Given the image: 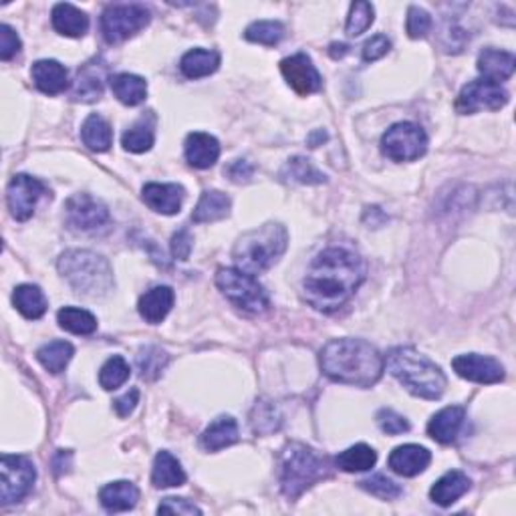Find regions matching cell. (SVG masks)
<instances>
[{
    "instance_id": "obj_38",
    "label": "cell",
    "mask_w": 516,
    "mask_h": 516,
    "mask_svg": "<svg viewBox=\"0 0 516 516\" xmlns=\"http://www.w3.org/2000/svg\"><path fill=\"white\" fill-rule=\"evenodd\" d=\"M168 361H169L168 353L161 348H156V345H145V348H142L135 357V364H137V369H140L142 380H148V381L160 380L168 365Z\"/></svg>"
},
{
    "instance_id": "obj_41",
    "label": "cell",
    "mask_w": 516,
    "mask_h": 516,
    "mask_svg": "<svg viewBox=\"0 0 516 516\" xmlns=\"http://www.w3.org/2000/svg\"><path fill=\"white\" fill-rule=\"evenodd\" d=\"M284 37V27L279 20H257L244 30V38L250 43L266 45V47H274L279 45Z\"/></svg>"
},
{
    "instance_id": "obj_3",
    "label": "cell",
    "mask_w": 516,
    "mask_h": 516,
    "mask_svg": "<svg viewBox=\"0 0 516 516\" xmlns=\"http://www.w3.org/2000/svg\"><path fill=\"white\" fill-rule=\"evenodd\" d=\"M385 365L410 394L422 399H440L448 385L442 369L412 348L391 349Z\"/></svg>"
},
{
    "instance_id": "obj_8",
    "label": "cell",
    "mask_w": 516,
    "mask_h": 516,
    "mask_svg": "<svg viewBox=\"0 0 516 516\" xmlns=\"http://www.w3.org/2000/svg\"><path fill=\"white\" fill-rule=\"evenodd\" d=\"M150 25V11L143 4H110L102 14V35L105 43L119 45Z\"/></svg>"
},
{
    "instance_id": "obj_53",
    "label": "cell",
    "mask_w": 516,
    "mask_h": 516,
    "mask_svg": "<svg viewBox=\"0 0 516 516\" xmlns=\"http://www.w3.org/2000/svg\"><path fill=\"white\" fill-rule=\"evenodd\" d=\"M329 53H331V57H333V59H341V57L348 55L349 47H348V45H343V43H333V45H331Z\"/></svg>"
},
{
    "instance_id": "obj_2",
    "label": "cell",
    "mask_w": 516,
    "mask_h": 516,
    "mask_svg": "<svg viewBox=\"0 0 516 516\" xmlns=\"http://www.w3.org/2000/svg\"><path fill=\"white\" fill-rule=\"evenodd\" d=\"M319 365L337 383L372 388L381 380L385 359L364 339H333L321 349Z\"/></svg>"
},
{
    "instance_id": "obj_27",
    "label": "cell",
    "mask_w": 516,
    "mask_h": 516,
    "mask_svg": "<svg viewBox=\"0 0 516 516\" xmlns=\"http://www.w3.org/2000/svg\"><path fill=\"white\" fill-rule=\"evenodd\" d=\"M202 448L208 452H218L222 448H228L238 442V423L230 415H220V418L214 420L210 426L204 430L202 438Z\"/></svg>"
},
{
    "instance_id": "obj_16",
    "label": "cell",
    "mask_w": 516,
    "mask_h": 516,
    "mask_svg": "<svg viewBox=\"0 0 516 516\" xmlns=\"http://www.w3.org/2000/svg\"><path fill=\"white\" fill-rule=\"evenodd\" d=\"M184 196L182 186L178 184H145L142 190L143 202L148 204L153 212L164 214V217H174V214L180 212Z\"/></svg>"
},
{
    "instance_id": "obj_22",
    "label": "cell",
    "mask_w": 516,
    "mask_h": 516,
    "mask_svg": "<svg viewBox=\"0 0 516 516\" xmlns=\"http://www.w3.org/2000/svg\"><path fill=\"white\" fill-rule=\"evenodd\" d=\"M99 500H102L105 511L126 512V511H132V508L137 504V500H140V490H137L134 482H127V480L110 482L99 490Z\"/></svg>"
},
{
    "instance_id": "obj_37",
    "label": "cell",
    "mask_w": 516,
    "mask_h": 516,
    "mask_svg": "<svg viewBox=\"0 0 516 516\" xmlns=\"http://www.w3.org/2000/svg\"><path fill=\"white\" fill-rule=\"evenodd\" d=\"M75 99L81 102H99L103 95V73L99 71L97 65H87L77 75L75 83Z\"/></svg>"
},
{
    "instance_id": "obj_13",
    "label": "cell",
    "mask_w": 516,
    "mask_h": 516,
    "mask_svg": "<svg viewBox=\"0 0 516 516\" xmlns=\"http://www.w3.org/2000/svg\"><path fill=\"white\" fill-rule=\"evenodd\" d=\"M45 194H47V186L41 180L33 178L29 174H17L9 182L6 188V204L14 220L25 222L35 214V208Z\"/></svg>"
},
{
    "instance_id": "obj_10",
    "label": "cell",
    "mask_w": 516,
    "mask_h": 516,
    "mask_svg": "<svg viewBox=\"0 0 516 516\" xmlns=\"http://www.w3.org/2000/svg\"><path fill=\"white\" fill-rule=\"evenodd\" d=\"M381 152L394 161L420 160L428 152V135L412 121H399L381 137Z\"/></svg>"
},
{
    "instance_id": "obj_51",
    "label": "cell",
    "mask_w": 516,
    "mask_h": 516,
    "mask_svg": "<svg viewBox=\"0 0 516 516\" xmlns=\"http://www.w3.org/2000/svg\"><path fill=\"white\" fill-rule=\"evenodd\" d=\"M225 174L230 178V182H234V184H246V182L252 180L254 166L250 164V161H246V160H234L233 164H230V166L225 169Z\"/></svg>"
},
{
    "instance_id": "obj_36",
    "label": "cell",
    "mask_w": 516,
    "mask_h": 516,
    "mask_svg": "<svg viewBox=\"0 0 516 516\" xmlns=\"http://www.w3.org/2000/svg\"><path fill=\"white\" fill-rule=\"evenodd\" d=\"M281 176L287 182L305 184V186H315V184L327 182V176L319 172V169L311 164V160L300 158V156L291 158L287 164H284Z\"/></svg>"
},
{
    "instance_id": "obj_5",
    "label": "cell",
    "mask_w": 516,
    "mask_h": 516,
    "mask_svg": "<svg viewBox=\"0 0 516 516\" xmlns=\"http://www.w3.org/2000/svg\"><path fill=\"white\" fill-rule=\"evenodd\" d=\"M57 268L77 295L99 299L113 289L110 260L91 250H67L59 257Z\"/></svg>"
},
{
    "instance_id": "obj_26",
    "label": "cell",
    "mask_w": 516,
    "mask_h": 516,
    "mask_svg": "<svg viewBox=\"0 0 516 516\" xmlns=\"http://www.w3.org/2000/svg\"><path fill=\"white\" fill-rule=\"evenodd\" d=\"M470 490V479L460 472V470H452L446 472L440 480H438L432 490H430V498L434 500L438 506H452L458 498H462Z\"/></svg>"
},
{
    "instance_id": "obj_50",
    "label": "cell",
    "mask_w": 516,
    "mask_h": 516,
    "mask_svg": "<svg viewBox=\"0 0 516 516\" xmlns=\"http://www.w3.org/2000/svg\"><path fill=\"white\" fill-rule=\"evenodd\" d=\"M192 246H194V238L188 228H182L172 236V254L176 260H188Z\"/></svg>"
},
{
    "instance_id": "obj_23",
    "label": "cell",
    "mask_w": 516,
    "mask_h": 516,
    "mask_svg": "<svg viewBox=\"0 0 516 516\" xmlns=\"http://www.w3.org/2000/svg\"><path fill=\"white\" fill-rule=\"evenodd\" d=\"M516 69V59L512 53L500 49H484L479 55V71L484 75L482 79L488 81H506L511 79Z\"/></svg>"
},
{
    "instance_id": "obj_46",
    "label": "cell",
    "mask_w": 516,
    "mask_h": 516,
    "mask_svg": "<svg viewBox=\"0 0 516 516\" xmlns=\"http://www.w3.org/2000/svg\"><path fill=\"white\" fill-rule=\"evenodd\" d=\"M377 423H380V428L389 436H399V434L410 432V422L394 410H381L380 414H377Z\"/></svg>"
},
{
    "instance_id": "obj_18",
    "label": "cell",
    "mask_w": 516,
    "mask_h": 516,
    "mask_svg": "<svg viewBox=\"0 0 516 516\" xmlns=\"http://www.w3.org/2000/svg\"><path fill=\"white\" fill-rule=\"evenodd\" d=\"M184 156H186V161L192 168L208 169L217 164L220 158V143L210 134H188L186 142H184Z\"/></svg>"
},
{
    "instance_id": "obj_40",
    "label": "cell",
    "mask_w": 516,
    "mask_h": 516,
    "mask_svg": "<svg viewBox=\"0 0 516 516\" xmlns=\"http://www.w3.org/2000/svg\"><path fill=\"white\" fill-rule=\"evenodd\" d=\"M283 418L276 405L271 402H257L250 415V426L254 430V434L258 436H268L276 432L281 428Z\"/></svg>"
},
{
    "instance_id": "obj_15",
    "label": "cell",
    "mask_w": 516,
    "mask_h": 516,
    "mask_svg": "<svg viewBox=\"0 0 516 516\" xmlns=\"http://www.w3.org/2000/svg\"><path fill=\"white\" fill-rule=\"evenodd\" d=\"M452 367L462 380L472 383H500L504 380V367L495 357L479 356V353H466L452 359Z\"/></svg>"
},
{
    "instance_id": "obj_6",
    "label": "cell",
    "mask_w": 516,
    "mask_h": 516,
    "mask_svg": "<svg viewBox=\"0 0 516 516\" xmlns=\"http://www.w3.org/2000/svg\"><path fill=\"white\" fill-rule=\"evenodd\" d=\"M327 458L315 452L307 444L291 442L281 456V490L283 495L295 500L313 484L325 479Z\"/></svg>"
},
{
    "instance_id": "obj_33",
    "label": "cell",
    "mask_w": 516,
    "mask_h": 516,
    "mask_svg": "<svg viewBox=\"0 0 516 516\" xmlns=\"http://www.w3.org/2000/svg\"><path fill=\"white\" fill-rule=\"evenodd\" d=\"M377 462V452L367 444H356L335 458V464L343 472H365Z\"/></svg>"
},
{
    "instance_id": "obj_54",
    "label": "cell",
    "mask_w": 516,
    "mask_h": 516,
    "mask_svg": "<svg viewBox=\"0 0 516 516\" xmlns=\"http://www.w3.org/2000/svg\"><path fill=\"white\" fill-rule=\"evenodd\" d=\"M325 140H327V134L323 132V129H317V132H313L309 137H307V142H309L311 148H317V145H321Z\"/></svg>"
},
{
    "instance_id": "obj_9",
    "label": "cell",
    "mask_w": 516,
    "mask_h": 516,
    "mask_svg": "<svg viewBox=\"0 0 516 516\" xmlns=\"http://www.w3.org/2000/svg\"><path fill=\"white\" fill-rule=\"evenodd\" d=\"M37 480L35 464L27 456L3 454L0 460V504H17L25 498Z\"/></svg>"
},
{
    "instance_id": "obj_11",
    "label": "cell",
    "mask_w": 516,
    "mask_h": 516,
    "mask_svg": "<svg viewBox=\"0 0 516 516\" xmlns=\"http://www.w3.org/2000/svg\"><path fill=\"white\" fill-rule=\"evenodd\" d=\"M508 103V91L500 83L488 79H476L464 85L456 99V111L472 115L482 110L498 111Z\"/></svg>"
},
{
    "instance_id": "obj_25",
    "label": "cell",
    "mask_w": 516,
    "mask_h": 516,
    "mask_svg": "<svg viewBox=\"0 0 516 516\" xmlns=\"http://www.w3.org/2000/svg\"><path fill=\"white\" fill-rule=\"evenodd\" d=\"M230 206H233V202H230V198L225 194V192L206 190L204 194L200 196L194 212H192V220H194L196 225L218 222L228 217Z\"/></svg>"
},
{
    "instance_id": "obj_34",
    "label": "cell",
    "mask_w": 516,
    "mask_h": 516,
    "mask_svg": "<svg viewBox=\"0 0 516 516\" xmlns=\"http://www.w3.org/2000/svg\"><path fill=\"white\" fill-rule=\"evenodd\" d=\"M73 356H75L73 345L67 341H51L37 351L38 364L47 369L49 373L55 375L65 372V367L69 365V361L73 359Z\"/></svg>"
},
{
    "instance_id": "obj_49",
    "label": "cell",
    "mask_w": 516,
    "mask_h": 516,
    "mask_svg": "<svg viewBox=\"0 0 516 516\" xmlns=\"http://www.w3.org/2000/svg\"><path fill=\"white\" fill-rule=\"evenodd\" d=\"M389 49H391L389 38L385 35H375L364 45V51H361V55H364V61H367V63H373V61L388 55Z\"/></svg>"
},
{
    "instance_id": "obj_30",
    "label": "cell",
    "mask_w": 516,
    "mask_h": 516,
    "mask_svg": "<svg viewBox=\"0 0 516 516\" xmlns=\"http://www.w3.org/2000/svg\"><path fill=\"white\" fill-rule=\"evenodd\" d=\"M220 55L208 49H192L180 61V71L188 79H202V77L217 73Z\"/></svg>"
},
{
    "instance_id": "obj_29",
    "label": "cell",
    "mask_w": 516,
    "mask_h": 516,
    "mask_svg": "<svg viewBox=\"0 0 516 516\" xmlns=\"http://www.w3.org/2000/svg\"><path fill=\"white\" fill-rule=\"evenodd\" d=\"M113 95L119 99L123 105L135 107L145 102V95H148V83H145L143 77L132 75V73H119L113 75L110 79Z\"/></svg>"
},
{
    "instance_id": "obj_32",
    "label": "cell",
    "mask_w": 516,
    "mask_h": 516,
    "mask_svg": "<svg viewBox=\"0 0 516 516\" xmlns=\"http://www.w3.org/2000/svg\"><path fill=\"white\" fill-rule=\"evenodd\" d=\"M81 140L91 152L103 153L111 148V142H113L111 126L102 118V115H97V113L89 115L81 126Z\"/></svg>"
},
{
    "instance_id": "obj_7",
    "label": "cell",
    "mask_w": 516,
    "mask_h": 516,
    "mask_svg": "<svg viewBox=\"0 0 516 516\" xmlns=\"http://www.w3.org/2000/svg\"><path fill=\"white\" fill-rule=\"evenodd\" d=\"M217 287L230 303L244 313H265L271 305L263 284L241 268H220L217 273Z\"/></svg>"
},
{
    "instance_id": "obj_14",
    "label": "cell",
    "mask_w": 516,
    "mask_h": 516,
    "mask_svg": "<svg viewBox=\"0 0 516 516\" xmlns=\"http://www.w3.org/2000/svg\"><path fill=\"white\" fill-rule=\"evenodd\" d=\"M281 73L289 87L297 91L299 95H311L323 89V77L313 65V61L305 53H297V55L283 59Z\"/></svg>"
},
{
    "instance_id": "obj_1",
    "label": "cell",
    "mask_w": 516,
    "mask_h": 516,
    "mask_svg": "<svg viewBox=\"0 0 516 516\" xmlns=\"http://www.w3.org/2000/svg\"><path fill=\"white\" fill-rule=\"evenodd\" d=\"M365 274V260L357 252L343 246H331L319 252L307 268L303 297L315 311L335 313L356 295Z\"/></svg>"
},
{
    "instance_id": "obj_21",
    "label": "cell",
    "mask_w": 516,
    "mask_h": 516,
    "mask_svg": "<svg viewBox=\"0 0 516 516\" xmlns=\"http://www.w3.org/2000/svg\"><path fill=\"white\" fill-rule=\"evenodd\" d=\"M176 295L169 287H153L145 295L140 297L137 303V311H140L142 319L148 321L150 325H158V323L168 317V313L172 311Z\"/></svg>"
},
{
    "instance_id": "obj_35",
    "label": "cell",
    "mask_w": 516,
    "mask_h": 516,
    "mask_svg": "<svg viewBox=\"0 0 516 516\" xmlns=\"http://www.w3.org/2000/svg\"><path fill=\"white\" fill-rule=\"evenodd\" d=\"M59 327L73 335H91L97 331V319L94 313L79 309V307H63L57 313Z\"/></svg>"
},
{
    "instance_id": "obj_28",
    "label": "cell",
    "mask_w": 516,
    "mask_h": 516,
    "mask_svg": "<svg viewBox=\"0 0 516 516\" xmlns=\"http://www.w3.org/2000/svg\"><path fill=\"white\" fill-rule=\"evenodd\" d=\"M186 482V472L172 454L161 450L156 454L152 468V484L156 488H174Z\"/></svg>"
},
{
    "instance_id": "obj_12",
    "label": "cell",
    "mask_w": 516,
    "mask_h": 516,
    "mask_svg": "<svg viewBox=\"0 0 516 516\" xmlns=\"http://www.w3.org/2000/svg\"><path fill=\"white\" fill-rule=\"evenodd\" d=\"M65 220L75 233H95L110 222V210L91 194H75L65 204Z\"/></svg>"
},
{
    "instance_id": "obj_19",
    "label": "cell",
    "mask_w": 516,
    "mask_h": 516,
    "mask_svg": "<svg viewBox=\"0 0 516 516\" xmlns=\"http://www.w3.org/2000/svg\"><path fill=\"white\" fill-rule=\"evenodd\" d=\"M30 77H33L37 89L43 91L45 95H59L69 89V73L59 61H37L30 69Z\"/></svg>"
},
{
    "instance_id": "obj_44",
    "label": "cell",
    "mask_w": 516,
    "mask_h": 516,
    "mask_svg": "<svg viewBox=\"0 0 516 516\" xmlns=\"http://www.w3.org/2000/svg\"><path fill=\"white\" fill-rule=\"evenodd\" d=\"M359 487L367 490L369 495H373L381 500H396V498L402 496V492H404L399 484H396L394 480H389L388 476H383V474H375V476H372V479L361 480Z\"/></svg>"
},
{
    "instance_id": "obj_45",
    "label": "cell",
    "mask_w": 516,
    "mask_h": 516,
    "mask_svg": "<svg viewBox=\"0 0 516 516\" xmlns=\"http://www.w3.org/2000/svg\"><path fill=\"white\" fill-rule=\"evenodd\" d=\"M405 30L410 38H426L430 30H432V17L423 9H420V6H410V9H407Z\"/></svg>"
},
{
    "instance_id": "obj_20",
    "label": "cell",
    "mask_w": 516,
    "mask_h": 516,
    "mask_svg": "<svg viewBox=\"0 0 516 516\" xmlns=\"http://www.w3.org/2000/svg\"><path fill=\"white\" fill-rule=\"evenodd\" d=\"M466 412L460 405H450L432 415L428 423V434L440 444H454L458 440L460 430L464 426Z\"/></svg>"
},
{
    "instance_id": "obj_52",
    "label": "cell",
    "mask_w": 516,
    "mask_h": 516,
    "mask_svg": "<svg viewBox=\"0 0 516 516\" xmlns=\"http://www.w3.org/2000/svg\"><path fill=\"white\" fill-rule=\"evenodd\" d=\"M137 404H140V389H129L127 394H123L121 397L115 399L113 410L119 415V418H127V415L134 414Z\"/></svg>"
},
{
    "instance_id": "obj_39",
    "label": "cell",
    "mask_w": 516,
    "mask_h": 516,
    "mask_svg": "<svg viewBox=\"0 0 516 516\" xmlns=\"http://www.w3.org/2000/svg\"><path fill=\"white\" fill-rule=\"evenodd\" d=\"M153 137H156L153 135V118L150 115L148 119L142 118L140 121H135L134 126L121 135V145L126 152L143 153L152 150Z\"/></svg>"
},
{
    "instance_id": "obj_4",
    "label": "cell",
    "mask_w": 516,
    "mask_h": 516,
    "mask_svg": "<svg viewBox=\"0 0 516 516\" xmlns=\"http://www.w3.org/2000/svg\"><path fill=\"white\" fill-rule=\"evenodd\" d=\"M289 233L279 222H266V225L252 228L238 238L233 250L236 268L258 274L279 263L287 250Z\"/></svg>"
},
{
    "instance_id": "obj_31",
    "label": "cell",
    "mask_w": 516,
    "mask_h": 516,
    "mask_svg": "<svg viewBox=\"0 0 516 516\" xmlns=\"http://www.w3.org/2000/svg\"><path fill=\"white\" fill-rule=\"evenodd\" d=\"M12 303L17 311L27 319H41L47 313V297L37 284H20L12 292Z\"/></svg>"
},
{
    "instance_id": "obj_47",
    "label": "cell",
    "mask_w": 516,
    "mask_h": 516,
    "mask_svg": "<svg viewBox=\"0 0 516 516\" xmlns=\"http://www.w3.org/2000/svg\"><path fill=\"white\" fill-rule=\"evenodd\" d=\"M158 514H184V516H194V514H202V511L194 504L190 503L186 498H164L161 504L158 506Z\"/></svg>"
},
{
    "instance_id": "obj_43",
    "label": "cell",
    "mask_w": 516,
    "mask_h": 516,
    "mask_svg": "<svg viewBox=\"0 0 516 516\" xmlns=\"http://www.w3.org/2000/svg\"><path fill=\"white\" fill-rule=\"evenodd\" d=\"M373 14H375L373 4L353 3L349 17H348V25H345V33H348L349 37L364 35L365 30L373 25V19H375Z\"/></svg>"
},
{
    "instance_id": "obj_48",
    "label": "cell",
    "mask_w": 516,
    "mask_h": 516,
    "mask_svg": "<svg viewBox=\"0 0 516 516\" xmlns=\"http://www.w3.org/2000/svg\"><path fill=\"white\" fill-rule=\"evenodd\" d=\"M20 51V38L17 30L9 25L0 27V59L11 61Z\"/></svg>"
},
{
    "instance_id": "obj_24",
    "label": "cell",
    "mask_w": 516,
    "mask_h": 516,
    "mask_svg": "<svg viewBox=\"0 0 516 516\" xmlns=\"http://www.w3.org/2000/svg\"><path fill=\"white\" fill-rule=\"evenodd\" d=\"M51 20H53V29H55L59 35L73 37V38L83 37L89 29L87 14L69 3H59L53 6Z\"/></svg>"
},
{
    "instance_id": "obj_17",
    "label": "cell",
    "mask_w": 516,
    "mask_h": 516,
    "mask_svg": "<svg viewBox=\"0 0 516 516\" xmlns=\"http://www.w3.org/2000/svg\"><path fill=\"white\" fill-rule=\"evenodd\" d=\"M432 462V454L418 444H404L389 454L388 464L396 474L404 476V479H414V476L422 474L423 470Z\"/></svg>"
},
{
    "instance_id": "obj_42",
    "label": "cell",
    "mask_w": 516,
    "mask_h": 516,
    "mask_svg": "<svg viewBox=\"0 0 516 516\" xmlns=\"http://www.w3.org/2000/svg\"><path fill=\"white\" fill-rule=\"evenodd\" d=\"M129 373H132V369H129L127 361L121 356H113L105 361L102 372H99V383L105 391H113L129 380Z\"/></svg>"
}]
</instances>
